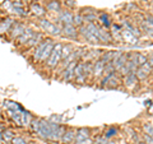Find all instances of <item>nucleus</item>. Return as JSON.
Wrapping results in <instances>:
<instances>
[{
	"label": "nucleus",
	"instance_id": "obj_3",
	"mask_svg": "<svg viewBox=\"0 0 153 144\" xmlns=\"http://www.w3.org/2000/svg\"><path fill=\"white\" fill-rule=\"evenodd\" d=\"M61 47H63V44H60V42H56L54 49H52L51 54L49 56V59L46 60V63L44 64L45 68L50 71H55L56 68L59 66L60 61H61Z\"/></svg>",
	"mask_w": 153,
	"mask_h": 144
},
{
	"label": "nucleus",
	"instance_id": "obj_34",
	"mask_svg": "<svg viewBox=\"0 0 153 144\" xmlns=\"http://www.w3.org/2000/svg\"><path fill=\"white\" fill-rule=\"evenodd\" d=\"M146 63H147V55L138 52V59H137V65H138V68H139V66H142L143 64H146Z\"/></svg>",
	"mask_w": 153,
	"mask_h": 144
},
{
	"label": "nucleus",
	"instance_id": "obj_28",
	"mask_svg": "<svg viewBox=\"0 0 153 144\" xmlns=\"http://www.w3.org/2000/svg\"><path fill=\"white\" fill-rule=\"evenodd\" d=\"M117 134H119V129H117L116 126H108L106 130L103 131L102 135L108 140V139H112L114 137H116Z\"/></svg>",
	"mask_w": 153,
	"mask_h": 144
},
{
	"label": "nucleus",
	"instance_id": "obj_17",
	"mask_svg": "<svg viewBox=\"0 0 153 144\" xmlns=\"http://www.w3.org/2000/svg\"><path fill=\"white\" fill-rule=\"evenodd\" d=\"M45 9H46V13L56 16V14L63 9V4L60 3V0H49V1H46V4H45Z\"/></svg>",
	"mask_w": 153,
	"mask_h": 144
},
{
	"label": "nucleus",
	"instance_id": "obj_43",
	"mask_svg": "<svg viewBox=\"0 0 153 144\" xmlns=\"http://www.w3.org/2000/svg\"><path fill=\"white\" fill-rule=\"evenodd\" d=\"M152 73H153V66H152Z\"/></svg>",
	"mask_w": 153,
	"mask_h": 144
},
{
	"label": "nucleus",
	"instance_id": "obj_26",
	"mask_svg": "<svg viewBox=\"0 0 153 144\" xmlns=\"http://www.w3.org/2000/svg\"><path fill=\"white\" fill-rule=\"evenodd\" d=\"M126 61H128V52H124V54L120 57H119V59L115 61V63H111V64H112V66L115 68V71H119L124 65L126 64Z\"/></svg>",
	"mask_w": 153,
	"mask_h": 144
},
{
	"label": "nucleus",
	"instance_id": "obj_33",
	"mask_svg": "<svg viewBox=\"0 0 153 144\" xmlns=\"http://www.w3.org/2000/svg\"><path fill=\"white\" fill-rule=\"evenodd\" d=\"M10 144H30L28 143V140L26 138H23V137H18V135H16L13 139H12V142H10Z\"/></svg>",
	"mask_w": 153,
	"mask_h": 144
},
{
	"label": "nucleus",
	"instance_id": "obj_12",
	"mask_svg": "<svg viewBox=\"0 0 153 144\" xmlns=\"http://www.w3.org/2000/svg\"><path fill=\"white\" fill-rule=\"evenodd\" d=\"M97 38H98L100 44H103V45H111V44H114L111 32H110V30H107V28H105V27H98Z\"/></svg>",
	"mask_w": 153,
	"mask_h": 144
},
{
	"label": "nucleus",
	"instance_id": "obj_24",
	"mask_svg": "<svg viewBox=\"0 0 153 144\" xmlns=\"http://www.w3.org/2000/svg\"><path fill=\"white\" fill-rule=\"evenodd\" d=\"M140 27L143 28V31H144L148 36L153 37V18L151 16L144 18V21L140 23Z\"/></svg>",
	"mask_w": 153,
	"mask_h": 144
},
{
	"label": "nucleus",
	"instance_id": "obj_32",
	"mask_svg": "<svg viewBox=\"0 0 153 144\" xmlns=\"http://www.w3.org/2000/svg\"><path fill=\"white\" fill-rule=\"evenodd\" d=\"M73 24H74L76 28L82 27V26L84 24V22H83V17H82V14H80V13H76V14H74V18H73Z\"/></svg>",
	"mask_w": 153,
	"mask_h": 144
},
{
	"label": "nucleus",
	"instance_id": "obj_14",
	"mask_svg": "<svg viewBox=\"0 0 153 144\" xmlns=\"http://www.w3.org/2000/svg\"><path fill=\"white\" fill-rule=\"evenodd\" d=\"M33 33H35V30H33V28H31V27H27L26 31L23 32L16 41H14V42H16V46L19 47V49L22 50L23 47H25V45L28 42V40H30V38L33 36Z\"/></svg>",
	"mask_w": 153,
	"mask_h": 144
},
{
	"label": "nucleus",
	"instance_id": "obj_30",
	"mask_svg": "<svg viewBox=\"0 0 153 144\" xmlns=\"http://www.w3.org/2000/svg\"><path fill=\"white\" fill-rule=\"evenodd\" d=\"M73 46H71L70 44H66V45H63V47H61V61H64L66 57H68L70 54H71V51H73ZM60 61V63H61Z\"/></svg>",
	"mask_w": 153,
	"mask_h": 144
},
{
	"label": "nucleus",
	"instance_id": "obj_40",
	"mask_svg": "<svg viewBox=\"0 0 153 144\" xmlns=\"http://www.w3.org/2000/svg\"><path fill=\"white\" fill-rule=\"evenodd\" d=\"M151 106H152V107H148V111L151 112V115H153V103L151 105Z\"/></svg>",
	"mask_w": 153,
	"mask_h": 144
},
{
	"label": "nucleus",
	"instance_id": "obj_6",
	"mask_svg": "<svg viewBox=\"0 0 153 144\" xmlns=\"http://www.w3.org/2000/svg\"><path fill=\"white\" fill-rule=\"evenodd\" d=\"M27 27H28V24H27L26 22H23V21H16V23L13 24V27L10 28V31H9V33L7 35L8 36V40L14 42L19 36L22 35L23 32L26 31Z\"/></svg>",
	"mask_w": 153,
	"mask_h": 144
},
{
	"label": "nucleus",
	"instance_id": "obj_25",
	"mask_svg": "<svg viewBox=\"0 0 153 144\" xmlns=\"http://www.w3.org/2000/svg\"><path fill=\"white\" fill-rule=\"evenodd\" d=\"M121 37H123L124 42L126 41V44H130V45H137L138 40H139V38H137L135 36H133L128 30H125V28H123L121 30Z\"/></svg>",
	"mask_w": 153,
	"mask_h": 144
},
{
	"label": "nucleus",
	"instance_id": "obj_35",
	"mask_svg": "<svg viewBox=\"0 0 153 144\" xmlns=\"http://www.w3.org/2000/svg\"><path fill=\"white\" fill-rule=\"evenodd\" d=\"M143 130H144V134H147V135H152L153 134V125L151 122H146L143 124Z\"/></svg>",
	"mask_w": 153,
	"mask_h": 144
},
{
	"label": "nucleus",
	"instance_id": "obj_9",
	"mask_svg": "<svg viewBox=\"0 0 153 144\" xmlns=\"http://www.w3.org/2000/svg\"><path fill=\"white\" fill-rule=\"evenodd\" d=\"M78 61H71V63L66 66L65 69H63L59 73V79H61L63 82H73L74 80V69H75V65Z\"/></svg>",
	"mask_w": 153,
	"mask_h": 144
},
{
	"label": "nucleus",
	"instance_id": "obj_29",
	"mask_svg": "<svg viewBox=\"0 0 153 144\" xmlns=\"http://www.w3.org/2000/svg\"><path fill=\"white\" fill-rule=\"evenodd\" d=\"M1 134H3V142H5V143H10L12 139L16 137V133H14V130H12V129H8V128L4 129V130L1 131Z\"/></svg>",
	"mask_w": 153,
	"mask_h": 144
},
{
	"label": "nucleus",
	"instance_id": "obj_42",
	"mask_svg": "<svg viewBox=\"0 0 153 144\" xmlns=\"http://www.w3.org/2000/svg\"><path fill=\"white\" fill-rule=\"evenodd\" d=\"M3 142V134H1V130H0V143Z\"/></svg>",
	"mask_w": 153,
	"mask_h": 144
},
{
	"label": "nucleus",
	"instance_id": "obj_37",
	"mask_svg": "<svg viewBox=\"0 0 153 144\" xmlns=\"http://www.w3.org/2000/svg\"><path fill=\"white\" fill-rule=\"evenodd\" d=\"M112 73H115V68L112 66V64H111V63H108V64L105 65V69H103V75L112 74Z\"/></svg>",
	"mask_w": 153,
	"mask_h": 144
},
{
	"label": "nucleus",
	"instance_id": "obj_38",
	"mask_svg": "<svg viewBox=\"0 0 153 144\" xmlns=\"http://www.w3.org/2000/svg\"><path fill=\"white\" fill-rule=\"evenodd\" d=\"M64 5L66 7V9H73V8H75L76 7V3L74 1V0H65V3H64Z\"/></svg>",
	"mask_w": 153,
	"mask_h": 144
},
{
	"label": "nucleus",
	"instance_id": "obj_4",
	"mask_svg": "<svg viewBox=\"0 0 153 144\" xmlns=\"http://www.w3.org/2000/svg\"><path fill=\"white\" fill-rule=\"evenodd\" d=\"M38 138L44 139V140H51V121L46 119H40L38 124V130L36 133Z\"/></svg>",
	"mask_w": 153,
	"mask_h": 144
},
{
	"label": "nucleus",
	"instance_id": "obj_18",
	"mask_svg": "<svg viewBox=\"0 0 153 144\" xmlns=\"http://www.w3.org/2000/svg\"><path fill=\"white\" fill-rule=\"evenodd\" d=\"M151 73H152V66L148 63L143 64L142 66H139V68L135 70V75H137L138 80H146L148 76L151 75Z\"/></svg>",
	"mask_w": 153,
	"mask_h": 144
},
{
	"label": "nucleus",
	"instance_id": "obj_21",
	"mask_svg": "<svg viewBox=\"0 0 153 144\" xmlns=\"http://www.w3.org/2000/svg\"><path fill=\"white\" fill-rule=\"evenodd\" d=\"M120 84H121V79L117 76L116 74V71L112 74H110L108 76V80H107V83L106 85H105V88H107V89H116L120 87Z\"/></svg>",
	"mask_w": 153,
	"mask_h": 144
},
{
	"label": "nucleus",
	"instance_id": "obj_10",
	"mask_svg": "<svg viewBox=\"0 0 153 144\" xmlns=\"http://www.w3.org/2000/svg\"><path fill=\"white\" fill-rule=\"evenodd\" d=\"M61 37L66 38V40H76L79 37V32L78 28L74 24H66V26H61Z\"/></svg>",
	"mask_w": 153,
	"mask_h": 144
},
{
	"label": "nucleus",
	"instance_id": "obj_20",
	"mask_svg": "<svg viewBox=\"0 0 153 144\" xmlns=\"http://www.w3.org/2000/svg\"><path fill=\"white\" fill-rule=\"evenodd\" d=\"M91 138V129L88 128H79L76 129V135L74 143H83L84 140Z\"/></svg>",
	"mask_w": 153,
	"mask_h": 144
},
{
	"label": "nucleus",
	"instance_id": "obj_41",
	"mask_svg": "<svg viewBox=\"0 0 153 144\" xmlns=\"http://www.w3.org/2000/svg\"><path fill=\"white\" fill-rule=\"evenodd\" d=\"M22 1L25 4H27V5H28V4H31V0H22Z\"/></svg>",
	"mask_w": 153,
	"mask_h": 144
},
{
	"label": "nucleus",
	"instance_id": "obj_27",
	"mask_svg": "<svg viewBox=\"0 0 153 144\" xmlns=\"http://www.w3.org/2000/svg\"><path fill=\"white\" fill-rule=\"evenodd\" d=\"M97 21H100L101 22V24H102V27H105V28H108L111 27V24H112V21H111V18H110V16L107 13H100L98 14V19Z\"/></svg>",
	"mask_w": 153,
	"mask_h": 144
},
{
	"label": "nucleus",
	"instance_id": "obj_22",
	"mask_svg": "<svg viewBox=\"0 0 153 144\" xmlns=\"http://www.w3.org/2000/svg\"><path fill=\"white\" fill-rule=\"evenodd\" d=\"M103 69H105V64L100 59L93 61V70H92L93 79L102 78V76H103Z\"/></svg>",
	"mask_w": 153,
	"mask_h": 144
},
{
	"label": "nucleus",
	"instance_id": "obj_2",
	"mask_svg": "<svg viewBox=\"0 0 153 144\" xmlns=\"http://www.w3.org/2000/svg\"><path fill=\"white\" fill-rule=\"evenodd\" d=\"M38 27H40L41 32H44V35L56 36V37L61 36V26L50 21V19L45 18V17L38 19Z\"/></svg>",
	"mask_w": 153,
	"mask_h": 144
},
{
	"label": "nucleus",
	"instance_id": "obj_31",
	"mask_svg": "<svg viewBox=\"0 0 153 144\" xmlns=\"http://www.w3.org/2000/svg\"><path fill=\"white\" fill-rule=\"evenodd\" d=\"M100 60H101L105 65L108 64V63H111V60H112V51H103L101 57H100Z\"/></svg>",
	"mask_w": 153,
	"mask_h": 144
},
{
	"label": "nucleus",
	"instance_id": "obj_16",
	"mask_svg": "<svg viewBox=\"0 0 153 144\" xmlns=\"http://www.w3.org/2000/svg\"><path fill=\"white\" fill-rule=\"evenodd\" d=\"M74 80L79 84H84L87 82V76L84 75V71H83V61L79 60L75 65V69H74Z\"/></svg>",
	"mask_w": 153,
	"mask_h": 144
},
{
	"label": "nucleus",
	"instance_id": "obj_23",
	"mask_svg": "<svg viewBox=\"0 0 153 144\" xmlns=\"http://www.w3.org/2000/svg\"><path fill=\"white\" fill-rule=\"evenodd\" d=\"M55 44L56 42L52 40L49 41V44L46 45V47H45V50H44V52H42V55H41V59H40V63L38 64H41V65H44L45 63H46V60L49 59V56H50V54H51V51H52V49H54V46H55Z\"/></svg>",
	"mask_w": 153,
	"mask_h": 144
},
{
	"label": "nucleus",
	"instance_id": "obj_19",
	"mask_svg": "<svg viewBox=\"0 0 153 144\" xmlns=\"http://www.w3.org/2000/svg\"><path fill=\"white\" fill-rule=\"evenodd\" d=\"M75 135H76V130L73 128H66L65 133L63 134V137H61L60 142L63 144H73L74 140H75Z\"/></svg>",
	"mask_w": 153,
	"mask_h": 144
},
{
	"label": "nucleus",
	"instance_id": "obj_1",
	"mask_svg": "<svg viewBox=\"0 0 153 144\" xmlns=\"http://www.w3.org/2000/svg\"><path fill=\"white\" fill-rule=\"evenodd\" d=\"M98 24L97 23H88V24H83L82 27L78 28L79 37H83L85 41L89 44H100L97 38V31H98Z\"/></svg>",
	"mask_w": 153,
	"mask_h": 144
},
{
	"label": "nucleus",
	"instance_id": "obj_5",
	"mask_svg": "<svg viewBox=\"0 0 153 144\" xmlns=\"http://www.w3.org/2000/svg\"><path fill=\"white\" fill-rule=\"evenodd\" d=\"M50 40H51V37H44L40 44H38V45L35 47V49L31 51V56H30L31 63H33V64H38V63H40L41 55H42V52H44L45 47H46L47 44H49Z\"/></svg>",
	"mask_w": 153,
	"mask_h": 144
},
{
	"label": "nucleus",
	"instance_id": "obj_11",
	"mask_svg": "<svg viewBox=\"0 0 153 144\" xmlns=\"http://www.w3.org/2000/svg\"><path fill=\"white\" fill-rule=\"evenodd\" d=\"M45 37V35H44V32H36L35 31V33H33V36L28 40V42L25 45V47L22 49V51H32L35 47L40 44V42L42 41V38Z\"/></svg>",
	"mask_w": 153,
	"mask_h": 144
},
{
	"label": "nucleus",
	"instance_id": "obj_39",
	"mask_svg": "<svg viewBox=\"0 0 153 144\" xmlns=\"http://www.w3.org/2000/svg\"><path fill=\"white\" fill-rule=\"evenodd\" d=\"M147 63L149 64L151 66H153V52H152V54H149V55L147 56Z\"/></svg>",
	"mask_w": 153,
	"mask_h": 144
},
{
	"label": "nucleus",
	"instance_id": "obj_13",
	"mask_svg": "<svg viewBox=\"0 0 153 144\" xmlns=\"http://www.w3.org/2000/svg\"><path fill=\"white\" fill-rule=\"evenodd\" d=\"M28 12H30L33 17H36L38 19L44 18L46 16V9L44 5H41L40 3H35V1H31V4H28Z\"/></svg>",
	"mask_w": 153,
	"mask_h": 144
},
{
	"label": "nucleus",
	"instance_id": "obj_15",
	"mask_svg": "<svg viewBox=\"0 0 153 144\" xmlns=\"http://www.w3.org/2000/svg\"><path fill=\"white\" fill-rule=\"evenodd\" d=\"M138 83H139V80H138L137 75H135V71L134 73H129L128 75L123 76L121 78V84L125 85L126 89H134L138 85Z\"/></svg>",
	"mask_w": 153,
	"mask_h": 144
},
{
	"label": "nucleus",
	"instance_id": "obj_8",
	"mask_svg": "<svg viewBox=\"0 0 153 144\" xmlns=\"http://www.w3.org/2000/svg\"><path fill=\"white\" fill-rule=\"evenodd\" d=\"M17 19L12 16H5L0 18V36H7Z\"/></svg>",
	"mask_w": 153,
	"mask_h": 144
},
{
	"label": "nucleus",
	"instance_id": "obj_7",
	"mask_svg": "<svg viewBox=\"0 0 153 144\" xmlns=\"http://www.w3.org/2000/svg\"><path fill=\"white\" fill-rule=\"evenodd\" d=\"M55 22L60 26H66V24H73V18L74 13L69 10V9H61L55 16Z\"/></svg>",
	"mask_w": 153,
	"mask_h": 144
},
{
	"label": "nucleus",
	"instance_id": "obj_44",
	"mask_svg": "<svg viewBox=\"0 0 153 144\" xmlns=\"http://www.w3.org/2000/svg\"><path fill=\"white\" fill-rule=\"evenodd\" d=\"M134 144H139V143H134Z\"/></svg>",
	"mask_w": 153,
	"mask_h": 144
},
{
	"label": "nucleus",
	"instance_id": "obj_36",
	"mask_svg": "<svg viewBox=\"0 0 153 144\" xmlns=\"http://www.w3.org/2000/svg\"><path fill=\"white\" fill-rule=\"evenodd\" d=\"M80 14L84 16V14H98V10L94 8H83L80 9Z\"/></svg>",
	"mask_w": 153,
	"mask_h": 144
}]
</instances>
